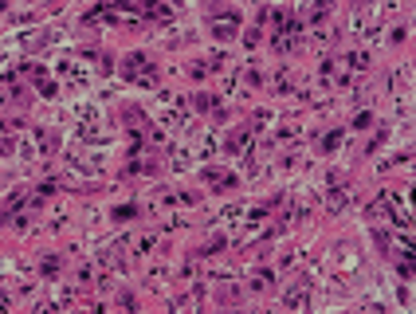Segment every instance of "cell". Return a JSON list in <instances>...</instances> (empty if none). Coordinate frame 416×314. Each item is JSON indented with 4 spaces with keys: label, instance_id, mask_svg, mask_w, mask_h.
<instances>
[{
    "label": "cell",
    "instance_id": "6da1fadb",
    "mask_svg": "<svg viewBox=\"0 0 416 314\" xmlns=\"http://www.w3.org/2000/svg\"><path fill=\"white\" fill-rule=\"evenodd\" d=\"M122 75L134 79V83H150V79H154V63L142 59V55H130V59L122 63Z\"/></svg>",
    "mask_w": 416,
    "mask_h": 314
},
{
    "label": "cell",
    "instance_id": "7a4b0ae2",
    "mask_svg": "<svg viewBox=\"0 0 416 314\" xmlns=\"http://www.w3.org/2000/svg\"><path fill=\"white\" fill-rule=\"evenodd\" d=\"M342 142V130H330L326 138H322V154H334V146Z\"/></svg>",
    "mask_w": 416,
    "mask_h": 314
},
{
    "label": "cell",
    "instance_id": "3957f363",
    "mask_svg": "<svg viewBox=\"0 0 416 314\" xmlns=\"http://www.w3.org/2000/svg\"><path fill=\"white\" fill-rule=\"evenodd\" d=\"M130 216H138V205H122V209H114V220H130Z\"/></svg>",
    "mask_w": 416,
    "mask_h": 314
},
{
    "label": "cell",
    "instance_id": "277c9868",
    "mask_svg": "<svg viewBox=\"0 0 416 314\" xmlns=\"http://www.w3.org/2000/svg\"><path fill=\"white\" fill-rule=\"evenodd\" d=\"M40 271H44V275H48V279H52L55 271H59V260H55V256H52V260H44V263H40Z\"/></svg>",
    "mask_w": 416,
    "mask_h": 314
},
{
    "label": "cell",
    "instance_id": "5b68a950",
    "mask_svg": "<svg viewBox=\"0 0 416 314\" xmlns=\"http://www.w3.org/2000/svg\"><path fill=\"white\" fill-rule=\"evenodd\" d=\"M197 106H201V110H208V106H216V103H212V95H197Z\"/></svg>",
    "mask_w": 416,
    "mask_h": 314
}]
</instances>
